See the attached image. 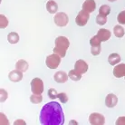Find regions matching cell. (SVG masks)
<instances>
[{
    "label": "cell",
    "instance_id": "cell-6",
    "mask_svg": "<svg viewBox=\"0 0 125 125\" xmlns=\"http://www.w3.org/2000/svg\"><path fill=\"white\" fill-rule=\"evenodd\" d=\"M89 18H90V14L86 12L85 10L82 9L78 13V15H77L76 18H75V23L79 26H84L87 24Z\"/></svg>",
    "mask_w": 125,
    "mask_h": 125
},
{
    "label": "cell",
    "instance_id": "cell-26",
    "mask_svg": "<svg viewBox=\"0 0 125 125\" xmlns=\"http://www.w3.org/2000/svg\"><path fill=\"white\" fill-rule=\"evenodd\" d=\"M48 96H49L51 100H55L56 98H58V93L56 92L55 89L51 88V89L48 90Z\"/></svg>",
    "mask_w": 125,
    "mask_h": 125
},
{
    "label": "cell",
    "instance_id": "cell-5",
    "mask_svg": "<svg viewBox=\"0 0 125 125\" xmlns=\"http://www.w3.org/2000/svg\"><path fill=\"white\" fill-rule=\"evenodd\" d=\"M31 91L34 94H42L44 92V83L40 78H34L31 81Z\"/></svg>",
    "mask_w": 125,
    "mask_h": 125
},
{
    "label": "cell",
    "instance_id": "cell-1",
    "mask_svg": "<svg viewBox=\"0 0 125 125\" xmlns=\"http://www.w3.org/2000/svg\"><path fill=\"white\" fill-rule=\"evenodd\" d=\"M40 123L43 125H62L64 122L63 112L60 103L51 102L44 104L40 112Z\"/></svg>",
    "mask_w": 125,
    "mask_h": 125
},
{
    "label": "cell",
    "instance_id": "cell-17",
    "mask_svg": "<svg viewBox=\"0 0 125 125\" xmlns=\"http://www.w3.org/2000/svg\"><path fill=\"white\" fill-rule=\"evenodd\" d=\"M16 69L20 70V71L23 73L26 72L27 69H28V62L23 59L19 60V61H17L16 63Z\"/></svg>",
    "mask_w": 125,
    "mask_h": 125
},
{
    "label": "cell",
    "instance_id": "cell-13",
    "mask_svg": "<svg viewBox=\"0 0 125 125\" xmlns=\"http://www.w3.org/2000/svg\"><path fill=\"white\" fill-rule=\"evenodd\" d=\"M113 75L116 78H122L125 76V63H119L113 69Z\"/></svg>",
    "mask_w": 125,
    "mask_h": 125
},
{
    "label": "cell",
    "instance_id": "cell-16",
    "mask_svg": "<svg viewBox=\"0 0 125 125\" xmlns=\"http://www.w3.org/2000/svg\"><path fill=\"white\" fill-rule=\"evenodd\" d=\"M46 9L50 14H56L57 10H58V5L55 1L49 0L46 3Z\"/></svg>",
    "mask_w": 125,
    "mask_h": 125
},
{
    "label": "cell",
    "instance_id": "cell-29",
    "mask_svg": "<svg viewBox=\"0 0 125 125\" xmlns=\"http://www.w3.org/2000/svg\"><path fill=\"white\" fill-rule=\"evenodd\" d=\"M0 101H1V103H4V102H6V100L7 99V97H8V94H7V92L6 90H4V89H1L0 90Z\"/></svg>",
    "mask_w": 125,
    "mask_h": 125
},
{
    "label": "cell",
    "instance_id": "cell-24",
    "mask_svg": "<svg viewBox=\"0 0 125 125\" xmlns=\"http://www.w3.org/2000/svg\"><path fill=\"white\" fill-rule=\"evenodd\" d=\"M96 23L99 25H104L107 23V16H103V15L99 14V15L96 16Z\"/></svg>",
    "mask_w": 125,
    "mask_h": 125
},
{
    "label": "cell",
    "instance_id": "cell-15",
    "mask_svg": "<svg viewBox=\"0 0 125 125\" xmlns=\"http://www.w3.org/2000/svg\"><path fill=\"white\" fill-rule=\"evenodd\" d=\"M96 8V4L94 0H85L83 4V9L88 13L94 12Z\"/></svg>",
    "mask_w": 125,
    "mask_h": 125
},
{
    "label": "cell",
    "instance_id": "cell-7",
    "mask_svg": "<svg viewBox=\"0 0 125 125\" xmlns=\"http://www.w3.org/2000/svg\"><path fill=\"white\" fill-rule=\"evenodd\" d=\"M90 44H91V53L94 56L99 55L101 53V41L96 35L90 39Z\"/></svg>",
    "mask_w": 125,
    "mask_h": 125
},
{
    "label": "cell",
    "instance_id": "cell-12",
    "mask_svg": "<svg viewBox=\"0 0 125 125\" xmlns=\"http://www.w3.org/2000/svg\"><path fill=\"white\" fill-rule=\"evenodd\" d=\"M68 77L69 75L63 71H58L53 75L54 81L58 83H66L67 80H68Z\"/></svg>",
    "mask_w": 125,
    "mask_h": 125
},
{
    "label": "cell",
    "instance_id": "cell-10",
    "mask_svg": "<svg viewBox=\"0 0 125 125\" xmlns=\"http://www.w3.org/2000/svg\"><path fill=\"white\" fill-rule=\"evenodd\" d=\"M118 103V97L115 94H109L105 98V105L108 108H114Z\"/></svg>",
    "mask_w": 125,
    "mask_h": 125
},
{
    "label": "cell",
    "instance_id": "cell-22",
    "mask_svg": "<svg viewBox=\"0 0 125 125\" xmlns=\"http://www.w3.org/2000/svg\"><path fill=\"white\" fill-rule=\"evenodd\" d=\"M30 102L34 104H38L43 102V96L42 94H33L30 96Z\"/></svg>",
    "mask_w": 125,
    "mask_h": 125
},
{
    "label": "cell",
    "instance_id": "cell-3",
    "mask_svg": "<svg viewBox=\"0 0 125 125\" xmlns=\"http://www.w3.org/2000/svg\"><path fill=\"white\" fill-rule=\"evenodd\" d=\"M61 58L59 54L53 53V54H50L46 57L45 60V64L48 68L50 69H56L59 66L60 62H61Z\"/></svg>",
    "mask_w": 125,
    "mask_h": 125
},
{
    "label": "cell",
    "instance_id": "cell-23",
    "mask_svg": "<svg viewBox=\"0 0 125 125\" xmlns=\"http://www.w3.org/2000/svg\"><path fill=\"white\" fill-rule=\"evenodd\" d=\"M111 13V7L108 5H103L99 9V14L103 15V16H108Z\"/></svg>",
    "mask_w": 125,
    "mask_h": 125
},
{
    "label": "cell",
    "instance_id": "cell-25",
    "mask_svg": "<svg viewBox=\"0 0 125 125\" xmlns=\"http://www.w3.org/2000/svg\"><path fill=\"white\" fill-rule=\"evenodd\" d=\"M8 25V20L4 15H0V27L5 29Z\"/></svg>",
    "mask_w": 125,
    "mask_h": 125
},
{
    "label": "cell",
    "instance_id": "cell-21",
    "mask_svg": "<svg viewBox=\"0 0 125 125\" xmlns=\"http://www.w3.org/2000/svg\"><path fill=\"white\" fill-rule=\"evenodd\" d=\"M113 34H114V35H115L116 37L122 38V37L124 36L125 30L122 25H115V26H114V28H113Z\"/></svg>",
    "mask_w": 125,
    "mask_h": 125
},
{
    "label": "cell",
    "instance_id": "cell-9",
    "mask_svg": "<svg viewBox=\"0 0 125 125\" xmlns=\"http://www.w3.org/2000/svg\"><path fill=\"white\" fill-rule=\"evenodd\" d=\"M74 69L79 72L80 73L82 74H84L85 73L88 71V64L87 62L83 61V60H78V61H76L74 64Z\"/></svg>",
    "mask_w": 125,
    "mask_h": 125
},
{
    "label": "cell",
    "instance_id": "cell-20",
    "mask_svg": "<svg viewBox=\"0 0 125 125\" xmlns=\"http://www.w3.org/2000/svg\"><path fill=\"white\" fill-rule=\"evenodd\" d=\"M68 75H69V78L73 80V82H78L81 80L82 78V73H80L79 72H77L75 69L73 70H71V71H69L68 73Z\"/></svg>",
    "mask_w": 125,
    "mask_h": 125
},
{
    "label": "cell",
    "instance_id": "cell-8",
    "mask_svg": "<svg viewBox=\"0 0 125 125\" xmlns=\"http://www.w3.org/2000/svg\"><path fill=\"white\" fill-rule=\"evenodd\" d=\"M89 122L92 125H103L105 123V119L103 114L98 113H93L89 116Z\"/></svg>",
    "mask_w": 125,
    "mask_h": 125
},
{
    "label": "cell",
    "instance_id": "cell-11",
    "mask_svg": "<svg viewBox=\"0 0 125 125\" xmlns=\"http://www.w3.org/2000/svg\"><path fill=\"white\" fill-rule=\"evenodd\" d=\"M8 79H9L11 82H14V83H18L23 79V72H21L20 70H14V71H11L8 74Z\"/></svg>",
    "mask_w": 125,
    "mask_h": 125
},
{
    "label": "cell",
    "instance_id": "cell-35",
    "mask_svg": "<svg viewBox=\"0 0 125 125\" xmlns=\"http://www.w3.org/2000/svg\"><path fill=\"white\" fill-rule=\"evenodd\" d=\"M124 78H125V76H124Z\"/></svg>",
    "mask_w": 125,
    "mask_h": 125
},
{
    "label": "cell",
    "instance_id": "cell-2",
    "mask_svg": "<svg viewBox=\"0 0 125 125\" xmlns=\"http://www.w3.org/2000/svg\"><path fill=\"white\" fill-rule=\"evenodd\" d=\"M54 44H55V46L53 48V53L59 54L61 57L65 56L66 51L70 45L68 38H66L65 36H58L55 39Z\"/></svg>",
    "mask_w": 125,
    "mask_h": 125
},
{
    "label": "cell",
    "instance_id": "cell-28",
    "mask_svg": "<svg viewBox=\"0 0 125 125\" xmlns=\"http://www.w3.org/2000/svg\"><path fill=\"white\" fill-rule=\"evenodd\" d=\"M58 99L62 103H66L68 101V97H67L65 93H60V94H58Z\"/></svg>",
    "mask_w": 125,
    "mask_h": 125
},
{
    "label": "cell",
    "instance_id": "cell-34",
    "mask_svg": "<svg viewBox=\"0 0 125 125\" xmlns=\"http://www.w3.org/2000/svg\"><path fill=\"white\" fill-rule=\"evenodd\" d=\"M108 1H109V2H115L116 0H108Z\"/></svg>",
    "mask_w": 125,
    "mask_h": 125
},
{
    "label": "cell",
    "instance_id": "cell-19",
    "mask_svg": "<svg viewBox=\"0 0 125 125\" xmlns=\"http://www.w3.org/2000/svg\"><path fill=\"white\" fill-rule=\"evenodd\" d=\"M7 41L11 44H16L19 42V34L16 32H11L7 35Z\"/></svg>",
    "mask_w": 125,
    "mask_h": 125
},
{
    "label": "cell",
    "instance_id": "cell-30",
    "mask_svg": "<svg viewBox=\"0 0 125 125\" xmlns=\"http://www.w3.org/2000/svg\"><path fill=\"white\" fill-rule=\"evenodd\" d=\"M116 125H125V117H119L116 120Z\"/></svg>",
    "mask_w": 125,
    "mask_h": 125
},
{
    "label": "cell",
    "instance_id": "cell-31",
    "mask_svg": "<svg viewBox=\"0 0 125 125\" xmlns=\"http://www.w3.org/2000/svg\"><path fill=\"white\" fill-rule=\"evenodd\" d=\"M1 124H8V121L6 118V115L4 113H1Z\"/></svg>",
    "mask_w": 125,
    "mask_h": 125
},
{
    "label": "cell",
    "instance_id": "cell-33",
    "mask_svg": "<svg viewBox=\"0 0 125 125\" xmlns=\"http://www.w3.org/2000/svg\"><path fill=\"white\" fill-rule=\"evenodd\" d=\"M69 124H75V125H77V124H78V122H76V121H73V120H72L71 122H69Z\"/></svg>",
    "mask_w": 125,
    "mask_h": 125
},
{
    "label": "cell",
    "instance_id": "cell-27",
    "mask_svg": "<svg viewBox=\"0 0 125 125\" xmlns=\"http://www.w3.org/2000/svg\"><path fill=\"white\" fill-rule=\"evenodd\" d=\"M117 21L121 25H125V11H122L119 13V15L117 16Z\"/></svg>",
    "mask_w": 125,
    "mask_h": 125
},
{
    "label": "cell",
    "instance_id": "cell-4",
    "mask_svg": "<svg viewBox=\"0 0 125 125\" xmlns=\"http://www.w3.org/2000/svg\"><path fill=\"white\" fill-rule=\"evenodd\" d=\"M53 21L54 24L59 26V27H64L68 25L69 18L67 14H65L64 12H59L56 13L54 16H53Z\"/></svg>",
    "mask_w": 125,
    "mask_h": 125
},
{
    "label": "cell",
    "instance_id": "cell-18",
    "mask_svg": "<svg viewBox=\"0 0 125 125\" xmlns=\"http://www.w3.org/2000/svg\"><path fill=\"white\" fill-rule=\"evenodd\" d=\"M108 62L111 65H115L118 64L121 62V56H120L118 53H111L108 57Z\"/></svg>",
    "mask_w": 125,
    "mask_h": 125
},
{
    "label": "cell",
    "instance_id": "cell-32",
    "mask_svg": "<svg viewBox=\"0 0 125 125\" xmlns=\"http://www.w3.org/2000/svg\"><path fill=\"white\" fill-rule=\"evenodd\" d=\"M14 124L16 125V124H23V125H25V121H23V120H16L14 122Z\"/></svg>",
    "mask_w": 125,
    "mask_h": 125
},
{
    "label": "cell",
    "instance_id": "cell-14",
    "mask_svg": "<svg viewBox=\"0 0 125 125\" xmlns=\"http://www.w3.org/2000/svg\"><path fill=\"white\" fill-rule=\"evenodd\" d=\"M111 35H112V34H111V32L108 29H103V28L100 29L96 34V36L100 39L101 42L108 41L110 39V37H111Z\"/></svg>",
    "mask_w": 125,
    "mask_h": 125
}]
</instances>
